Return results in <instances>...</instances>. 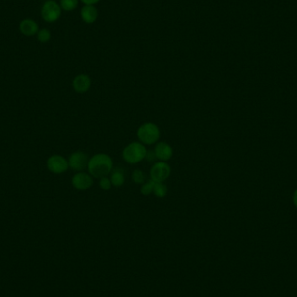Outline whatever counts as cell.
Segmentation results:
<instances>
[{
	"instance_id": "cell-1",
	"label": "cell",
	"mask_w": 297,
	"mask_h": 297,
	"mask_svg": "<svg viewBox=\"0 0 297 297\" xmlns=\"http://www.w3.org/2000/svg\"><path fill=\"white\" fill-rule=\"evenodd\" d=\"M112 158L106 153H98L90 158L87 169L95 178L107 177L113 170Z\"/></svg>"
},
{
	"instance_id": "cell-2",
	"label": "cell",
	"mask_w": 297,
	"mask_h": 297,
	"mask_svg": "<svg viewBox=\"0 0 297 297\" xmlns=\"http://www.w3.org/2000/svg\"><path fill=\"white\" fill-rule=\"evenodd\" d=\"M146 147L140 142H132L124 148L122 156L124 161L129 164H136L145 159Z\"/></svg>"
},
{
	"instance_id": "cell-3",
	"label": "cell",
	"mask_w": 297,
	"mask_h": 297,
	"mask_svg": "<svg viewBox=\"0 0 297 297\" xmlns=\"http://www.w3.org/2000/svg\"><path fill=\"white\" fill-rule=\"evenodd\" d=\"M160 129L157 124L154 123H144L140 125L139 128L137 129L136 135L138 137L140 143L144 145H152L158 142L160 138Z\"/></svg>"
},
{
	"instance_id": "cell-4",
	"label": "cell",
	"mask_w": 297,
	"mask_h": 297,
	"mask_svg": "<svg viewBox=\"0 0 297 297\" xmlns=\"http://www.w3.org/2000/svg\"><path fill=\"white\" fill-rule=\"evenodd\" d=\"M171 174V167L169 163L162 161H158L151 166L150 176L151 180L157 183H163L169 178Z\"/></svg>"
},
{
	"instance_id": "cell-5",
	"label": "cell",
	"mask_w": 297,
	"mask_h": 297,
	"mask_svg": "<svg viewBox=\"0 0 297 297\" xmlns=\"http://www.w3.org/2000/svg\"><path fill=\"white\" fill-rule=\"evenodd\" d=\"M61 10L60 5L55 1L48 0L42 6L41 17L45 22H56L60 18Z\"/></svg>"
},
{
	"instance_id": "cell-6",
	"label": "cell",
	"mask_w": 297,
	"mask_h": 297,
	"mask_svg": "<svg viewBox=\"0 0 297 297\" xmlns=\"http://www.w3.org/2000/svg\"><path fill=\"white\" fill-rule=\"evenodd\" d=\"M89 160L90 158L88 157V155L84 153L83 151H75L71 154L68 159L69 167L74 171L82 172L84 169H87Z\"/></svg>"
},
{
	"instance_id": "cell-7",
	"label": "cell",
	"mask_w": 297,
	"mask_h": 297,
	"mask_svg": "<svg viewBox=\"0 0 297 297\" xmlns=\"http://www.w3.org/2000/svg\"><path fill=\"white\" fill-rule=\"evenodd\" d=\"M47 168L52 173L63 174L69 169V162L66 158L61 155L51 156L46 162Z\"/></svg>"
},
{
	"instance_id": "cell-8",
	"label": "cell",
	"mask_w": 297,
	"mask_h": 297,
	"mask_svg": "<svg viewBox=\"0 0 297 297\" xmlns=\"http://www.w3.org/2000/svg\"><path fill=\"white\" fill-rule=\"evenodd\" d=\"M72 185L76 189L84 191L93 185V177L86 172H78L72 178Z\"/></svg>"
},
{
	"instance_id": "cell-9",
	"label": "cell",
	"mask_w": 297,
	"mask_h": 297,
	"mask_svg": "<svg viewBox=\"0 0 297 297\" xmlns=\"http://www.w3.org/2000/svg\"><path fill=\"white\" fill-rule=\"evenodd\" d=\"M91 87V79L87 74H79L72 81V88L79 94L86 93Z\"/></svg>"
},
{
	"instance_id": "cell-10",
	"label": "cell",
	"mask_w": 297,
	"mask_h": 297,
	"mask_svg": "<svg viewBox=\"0 0 297 297\" xmlns=\"http://www.w3.org/2000/svg\"><path fill=\"white\" fill-rule=\"evenodd\" d=\"M156 158L159 161L167 162L173 156V149L166 142H158L154 148Z\"/></svg>"
},
{
	"instance_id": "cell-11",
	"label": "cell",
	"mask_w": 297,
	"mask_h": 297,
	"mask_svg": "<svg viewBox=\"0 0 297 297\" xmlns=\"http://www.w3.org/2000/svg\"><path fill=\"white\" fill-rule=\"evenodd\" d=\"M19 30L26 37H32L38 34L39 28L38 23L33 19H25L19 24Z\"/></svg>"
},
{
	"instance_id": "cell-12",
	"label": "cell",
	"mask_w": 297,
	"mask_h": 297,
	"mask_svg": "<svg viewBox=\"0 0 297 297\" xmlns=\"http://www.w3.org/2000/svg\"><path fill=\"white\" fill-rule=\"evenodd\" d=\"M81 17L87 24L94 23L98 19V10L93 5H85L81 11Z\"/></svg>"
},
{
	"instance_id": "cell-13",
	"label": "cell",
	"mask_w": 297,
	"mask_h": 297,
	"mask_svg": "<svg viewBox=\"0 0 297 297\" xmlns=\"http://www.w3.org/2000/svg\"><path fill=\"white\" fill-rule=\"evenodd\" d=\"M110 181H111V184L113 186L115 187H121L123 186L125 182V177H124V171L122 170V169L119 168H116V169H113L111 173H110Z\"/></svg>"
},
{
	"instance_id": "cell-14",
	"label": "cell",
	"mask_w": 297,
	"mask_h": 297,
	"mask_svg": "<svg viewBox=\"0 0 297 297\" xmlns=\"http://www.w3.org/2000/svg\"><path fill=\"white\" fill-rule=\"evenodd\" d=\"M153 194L158 198H164L168 195V187L163 183H157L155 184Z\"/></svg>"
},
{
	"instance_id": "cell-15",
	"label": "cell",
	"mask_w": 297,
	"mask_h": 297,
	"mask_svg": "<svg viewBox=\"0 0 297 297\" xmlns=\"http://www.w3.org/2000/svg\"><path fill=\"white\" fill-rule=\"evenodd\" d=\"M132 179L136 185H143L146 182V176L141 169H136L132 173Z\"/></svg>"
},
{
	"instance_id": "cell-16",
	"label": "cell",
	"mask_w": 297,
	"mask_h": 297,
	"mask_svg": "<svg viewBox=\"0 0 297 297\" xmlns=\"http://www.w3.org/2000/svg\"><path fill=\"white\" fill-rule=\"evenodd\" d=\"M155 184L156 182L153 180L150 179L149 181H146L143 185L141 186L140 189V193L143 195V196H149L153 193V189H154Z\"/></svg>"
},
{
	"instance_id": "cell-17",
	"label": "cell",
	"mask_w": 297,
	"mask_h": 297,
	"mask_svg": "<svg viewBox=\"0 0 297 297\" xmlns=\"http://www.w3.org/2000/svg\"><path fill=\"white\" fill-rule=\"evenodd\" d=\"M79 4V0H61L60 6L63 10L71 11L75 10Z\"/></svg>"
},
{
	"instance_id": "cell-18",
	"label": "cell",
	"mask_w": 297,
	"mask_h": 297,
	"mask_svg": "<svg viewBox=\"0 0 297 297\" xmlns=\"http://www.w3.org/2000/svg\"><path fill=\"white\" fill-rule=\"evenodd\" d=\"M37 37H38V40L41 43H47L50 41L51 39V31L47 29H42V30H38V34H37Z\"/></svg>"
},
{
	"instance_id": "cell-19",
	"label": "cell",
	"mask_w": 297,
	"mask_h": 297,
	"mask_svg": "<svg viewBox=\"0 0 297 297\" xmlns=\"http://www.w3.org/2000/svg\"><path fill=\"white\" fill-rule=\"evenodd\" d=\"M98 185H99V187L103 190H105V191H108L113 186L112 184H111V181H110V178H109L108 177H101L99 179Z\"/></svg>"
},
{
	"instance_id": "cell-20",
	"label": "cell",
	"mask_w": 297,
	"mask_h": 297,
	"mask_svg": "<svg viewBox=\"0 0 297 297\" xmlns=\"http://www.w3.org/2000/svg\"><path fill=\"white\" fill-rule=\"evenodd\" d=\"M145 159H146L147 161H149V162H153V161H155V159H157V158H156V154H155L154 151H147Z\"/></svg>"
},
{
	"instance_id": "cell-21",
	"label": "cell",
	"mask_w": 297,
	"mask_h": 297,
	"mask_svg": "<svg viewBox=\"0 0 297 297\" xmlns=\"http://www.w3.org/2000/svg\"><path fill=\"white\" fill-rule=\"evenodd\" d=\"M85 5H94L98 3L100 0H81Z\"/></svg>"
},
{
	"instance_id": "cell-22",
	"label": "cell",
	"mask_w": 297,
	"mask_h": 297,
	"mask_svg": "<svg viewBox=\"0 0 297 297\" xmlns=\"http://www.w3.org/2000/svg\"><path fill=\"white\" fill-rule=\"evenodd\" d=\"M293 202L295 206L297 208V189L296 191L294 192L293 195Z\"/></svg>"
},
{
	"instance_id": "cell-23",
	"label": "cell",
	"mask_w": 297,
	"mask_h": 297,
	"mask_svg": "<svg viewBox=\"0 0 297 297\" xmlns=\"http://www.w3.org/2000/svg\"><path fill=\"white\" fill-rule=\"evenodd\" d=\"M46 1H48V0H46Z\"/></svg>"
}]
</instances>
